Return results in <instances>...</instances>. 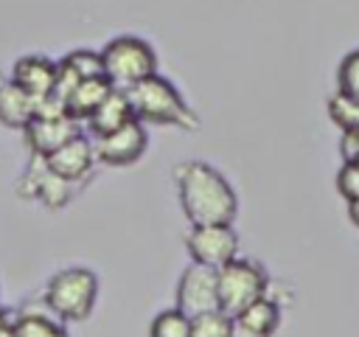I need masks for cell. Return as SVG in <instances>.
I'll return each mask as SVG.
<instances>
[{
  "mask_svg": "<svg viewBox=\"0 0 359 337\" xmlns=\"http://www.w3.org/2000/svg\"><path fill=\"white\" fill-rule=\"evenodd\" d=\"M233 317L222 309L191 317V337H230Z\"/></svg>",
  "mask_w": 359,
  "mask_h": 337,
  "instance_id": "ffe728a7",
  "label": "cell"
},
{
  "mask_svg": "<svg viewBox=\"0 0 359 337\" xmlns=\"http://www.w3.org/2000/svg\"><path fill=\"white\" fill-rule=\"evenodd\" d=\"M98 300V278L87 267H65L50 275L45 286V306L62 323H81L93 315Z\"/></svg>",
  "mask_w": 359,
  "mask_h": 337,
  "instance_id": "3957f363",
  "label": "cell"
},
{
  "mask_svg": "<svg viewBox=\"0 0 359 337\" xmlns=\"http://www.w3.org/2000/svg\"><path fill=\"white\" fill-rule=\"evenodd\" d=\"M230 337H269V334H264V331H255V329H250V326H244V323H238V320L233 317V326H230Z\"/></svg>",
  "mask_w": 359,
  "mask_h": 337,
  "instance_id": "cb8c5ba5",
  "label": "cell"
},
{
  "mask_svg": "<svg viewBox=\"0 0 359 337\" xmlns=\"http://www.w3.org/2000/svg\"><path fill=\"white\" fill-rule=\"evenodd\" d=\"M185 247L191 261L219 270L238 256V233L233 225H191Z\"/></svg>",
  "mask_w": 359,
  "mask_h": 337,
  "instance_id": "8992f818",
  "label": "cell"
},
{
  "mask_svg": "<svg viewBox=\"0 0 359 337\" xmlns=\"http://www.w3.org/2000/svg\"><path fill=\"white\" fill-rule=\"evenodd\" d=\"M0 337H17V334H14V320H8V323L0 326Z\"/></svg>",
  "mask_w": 359,
  "mask_h": 337,
  "instance_id": "484cf974",
  "label": "cell"
},
{
  "mask_svg": "<svg viewBox=\"0 0 359 337\" xmlns=\"http://www.w3.org/2000/svg\"><path fill=\"white\" fill-rule=\"evenodd\" d=\"M25 132V143L34 154L48 157L50 152H56L62 143H67L70 138H76L81 132V121L62 115V118H31V124L22 129Z\"/></svg>",
  "mask_w": 359,
  "mask_h": 337,
  "instance_id": "30bf717a",
  "label": "cell"
},
{
  "mask_svg": "<svg viewBox=\"0 0 359 337\" xmlns=\"http://www.w3.org/2000/svg\"><path fill=\"white\" fill-rule=\"evenodd\" d=\"M216 284H219V309L236 317L244 306H250L255 298L266 295L269 278L261 264L250 258H233L224 267L216 270Z\"/></svg>",
  "mask_w": 359,
  "mask_h": 337,
  "instance_id": "5b68a950",
  "label": "cell"
},
{
  "mask_svg": "<svg viewBox=\"0 0 359 337\" xmlns=\"http://www.w3.org/2000/svg\"><path fill=\"white\" fill-rule=\"evenodd\" d=\"M351 163H356V166H359V154H356V157H353V160H351Z\"/></svg>",
  "mask_w": 359,
  "mask_h": 337,
  "instance_id": "83f0119b",
  "label": "cell"
},
{
  "mask_svg": "<svg viewBox=\"0 0 359 337\" xmlns=\"http://www.w3.org/2000/svg\"><path fill=\"white\" fill-rule=\"evenodd\" d=\"M126 98H129L132 115L140 124H163V126H180V129H194L199 124L196 112L188 107L177 84H171L157 73L126 87Z\"/></svg>",
  "mask_w": 359,
  "mask_h": 337,
  "instance_id": "7a4b0ae2",
  "label": "cell"
},
{
  "mask_svg": "<svg viewBox=\"0 0 359 337\" xmlns=\"http://www.w3.org/2000/svg\"><path fill=\"white\" fill-rule=\"evenodd\" d=\"M34 118V95L25 93L11 79L0 84V124L11 129H25Z\"/></svg>",
  "mask_w": 359,
  "mask_h": 337,
  "instance_id": "4fadbf2b",
  "label": "cell"
},
{
  "mask_svg": "<svg viewBox=\"0 0 359 337\" xmlns=\"http://www.w3.org/2000/svg\"><path fill=\"white\" fill-rule=\"evenodd\" d=\"M180 205L191 225H233L238 197L227 177L205 160H185L174 168Z\"/></svg>",
  "mask_w": 359,
  "mask_h": 337,
  "instance_id": "6da1fadb",
  "label": "cell"
},
{
  "mask_svg": "<svg viewBox=\"0 0 359 337\" xmlns=\"http://www.w3.org/2000/svg\"><path fill=\"white\" fill-rule=\"evenodd\" d=\"M146 149H149L146 124H140L137 118H129L123 126L107 135H95L93 140L95 163H104V166H132L146 154Z\"/></svg>",
  "mask_w": 359,
  "mask_h": 337,
  "instance_id": "52a82bcc",
  "label": "cell"
},
{
  "mask_svg": "<svg viewBox=\"0 0 359 337\" xmlns=\"http://www.w3.org/2000/svg\"><path fill=\"white\" fill-rule=\"evenodd\" d=\"M348 219L359 227V199H348Z\"/></svg>",
  "mask_w": 359,
  "mask_h": 337,
  "instance_id": "d4e9b609",
  "label": "cell"
},
{
  "mask_svg": "<svg viewBox=\"0 0 359 337\" xmlns=\"http://www.w3.org/2000/svg\"><path fill=\"white\" fill-rule=\"evenodd\" d=\"M337 90L359 98V48L342 56L339 70H337Z\"/></svg>",
  "mask_w": 359,
  "mask_h": 337,
  "instance_id": "44dd1931",
  "label": "cell"
},
{
  "mask_svg": "<svg viewBox=\"0 0 359 337\" xmlns=\"http://www.w3.org/2000/svg\"><path fill=\"white\" fill-rule=\"evenodd\" d=\"M177 309L188 317L216 312L219 309V284H216V270L191 261L185 272L177 281Z\"/></svg>",
  "mask_w": 359,
  "mask_h": 337,
  "instance_id": "ba28073f",
  "label": "cell"
},
{
  "mask_svg": "<svg viewBox=\"0 0 359 337\" xmlns=\"http://www.w3.org/2000/svg\"><path fill=\"white\" fill-rule=\"evenodd\" d=\"M337 188L345 197V202L348 199H359V166L356 163L345 160L339 166V171H337Z\"/></svg>",
  "mask_w": 359,
  "mask_h": 337,
  "instance_id": "7402d4cb",
  "label": "cell"
},
{
  "mask_svg": "<svg viewBox=\"0 0 359 337\" xmlns=\"http://www.w3.org/2000/svg\"><path fill=\"white\" fill-rule=\"evenodd\" d=\"M101 59H104V76L112 87L126 90L137 81H143L146 76L157 73V53L154 48L135 34H121L115 39H109L101 48Z\"/></svg>",
  "mask_w": 359,
  "mask_h": 337,
  "instance_id": "277c9868",
  "label": "cell"
},
{
  "mask_svg": "<svg viewBox=\"0 0 359 337\" xmlns=\"http://www.w3.org/2000/svg\"><path fill=\"white\" fill-rule=\"evenodd\" d=\"M129 118H135V115H132V107H129L126 90L112 87V90H109V95H107V98L95 107V112L87 118V124H90L93 135H107V132H112V129L123 126Z\"/></svg>",
  "mask_w": 359,
  "mask_h": 337,
  "instance_id": "5bb4252c",
  "label": "cell"
},
{
  "mask_svg": "<svg viewBox=\"0 0 359 337\" xmlns=\"http://www.w3.org/2000/svg\"><path fill=\"white\" fill-rule=\"evenodd\" d=\"M149 337H191V317L182 315L177 306L174 309H163L151 320Z\"/></svg>",
  "mask_w": 359,
  "mask_h": 337,
  "instance_id": "d6986e66",
  "label": "cell"
},
{
  "mask_svg": "<svg viewBox=\"0 0 359 337\" xmlns=\"http://www.w3.org/2000/svg\"><path fill=\"white\" fill-rule=\"evenodd\" d=\"M328 115H331V121L342 129V132H348V129H356L359 126V98H353V95H348V93H342V90H337V93H331L328 95Z\"/></svg>",
  "mask_w": 359,
  "mask_h": 337,
  "instance_id": "e0dca14e",
  "label": "cell"
},
{
  "mask_svg": "<svg viewBox=\"0 0 359 337\" xmlns=\"http://www.w3.org/2000/svg\"><path fill=\"white\" fill-rule=\"evenodd\" d=\"M3 323H8V317H6V312L0 309V326H3Z\"/></svg>",
  "mask_w": 359,
  "mask_h": 337,
  "instance_id": "4316f807",
  "label": "cell"
},
{
  "mask_svg": "<svg viewBox=\"0 0 359 337\" xmlns=\"http://www.w3.org/2000/svg\"><path fill=\"white\" fill-rule=\"evenodd\" d=\"M59 62L65 67H70L79 79H98V76H104V59H101V51H95V48H76V51H70Z\"/></svg>",
  "mask_w": 359,
  "mask_h": 337,
  "instance_id": "ac0fdd59",
  "label": "cell"
},
{
  "mask_svg": "<svg viewBox=\"0 0 359 337\" xmlns=\"http://www.w3.org/2000/svg\"><path fill=\"white\" fill-rule=\"evenodd\" d=\"M14 334L17 337H67L65 323L48 312H22L20 317H14Z\"/></svg>",
  "mask_w": 359,
  "mask_h": 337,
  "instance_id": "2e32d148",
  "label": "cell"
},
{
  "mask_svg": "<svg viewBox=\"0 0 359 337\" xmlns=\"http://www.w3.org/2000/svg\"><path fill=\"white\" fill-rule=\"evenodd\" d=\"M42 160H45V166H48L53 174H59V177H65V180H70V183H79V180H84V177L93 171V166H95L93 140L79 132L76 138H70L67 143H62L56 152H50V154L42 157Z\"/></svg>",
  "mask_w": 359,
  "mask_h": 337,
  "instance_id": "9c48e42d",
  "label": "cell"
},
{
  "mask_svg": "<svg viewBox=\"0 0 359 337\" xmlns=\"http://www.w3.org/2000/svg\"><path fill=\"white\" fill-rule=\"evenodd\" d=\"M339 152H342V160H353L359 154V135L353 129L342 132V140H339Z\"/></svg>",
  "mask_w": 359,
  "mask_h": 337,
  "instance_id": "603a6c76",
  "label": "cell"
},
{
  "mask_svg": "<svg viewBox=\"0 0 359 337\" xmlns=\"http://www.w3.org/2000/svg\"><path fill=\"white\" fill-rule=\"evenodd\" d=\"M11 81L20 84L34 98L48 95L53 90V81H56V62L48 59V56H42V53L20 56L14 62V67H11Z\"/></svg>",
  "mask_w": 359,
  "mask_h": 337,
  "instance_id": "8fae6325",
  "label": "cell"
},
{
  "mask_svg": "<svg viewBox=\"0 0 359 337\" xmlns=\"http://www.w3.org/2000/svg\"><path fill=\"white\" fill-rule=\"evenodd\" d=\"M109 90H112V84L107 81V76H98V79H81V81L70 90V95L65 98L67 115L76 118V121H87V118L95 112V107L109 95Z\"/></svg>",
  "mask_w": 359,
  "mask_h": 337,
  "instance_id": "7c38bea8",
  "label": "cell"
},
{
  "mask_svg": "<svg viewBox=\"0 0 359 337\" xmlns=\"http://www.w3.org/2000/svg\"><path fill=\"white\" fill-rule=\"evenodd\" d=\"M238 323L255 329V331H264V334H275V329L280 326V306L269 298V295H261L255 298L250 306H244L238 315H236Z\"/></svg>",
  "mask_w": 359,
  "mask_h": 337,
  "instance_id": "9a60e30c",
  "label": "cell"
}]
</instances>
